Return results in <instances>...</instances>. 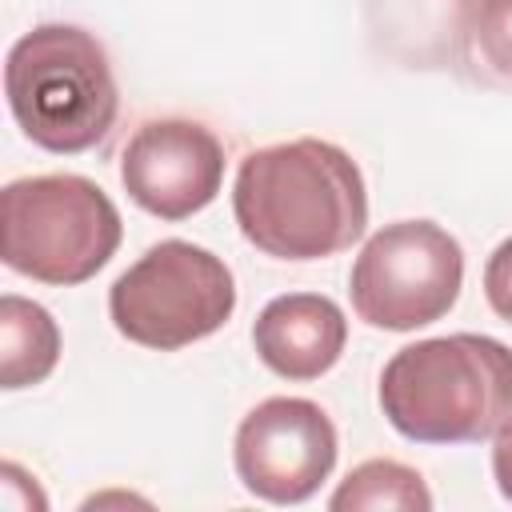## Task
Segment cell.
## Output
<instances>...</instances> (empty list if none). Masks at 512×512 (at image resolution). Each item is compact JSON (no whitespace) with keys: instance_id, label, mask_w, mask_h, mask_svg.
<instances>
[{"instance_id":"8","label":"cell","mask_w":512,"mask_h":512,"mask_svg":"<svg viewBox=\"0 0 512 512\" xmlns=\"http://www.w3.org/2000/svg\"><path fill=\"white\" fill-rule=\"evenodd\" d=\"M124 192L160 220H184L208 208L224 184V148L196 120H148L120 156Z\"/></svg>"},{"instance_id":"9","label":"cell","mask_w":512,"mask_h":512,"mask_svg":"<svg viewBox=\"0 0 512 512\" xmlns=\"http://www.w3.org/2000/svg\"><path fill=\"white\" fill-rule=\"evenodd\" d=\"M252 344L276 376L316 380L340 360L348 344V320L340 304L320 292H288L260 308Z\"/></svg>"},{"instance_id":"3","label":"cell","mask_w":512,"mask_h":512,"mask_svg":"<svg viewBox=\"0 0 512 512\" xmlns=\"http://www.w3.org/2000/svg\"><path fill=\"white\" fill-rule=\"evenodd\" d=\"M4 96L20 132L48 152L96 148L116 124V76L100 40L76 24L24 32L4 60Z\"/></svg>"},{"instance_id":"5","label":"cell","mask_w":512,"mask_h":512,"mask_svg":"<svg viewBox=\"0 0 512 512\" xmlns=\"http://www.w3.org/2000/svg\"><path fill=\"white\" fill-rule=\"evenodd\" d=\"M232 308L236 280L228 264L192 240L152 244L108 292L116 332L156 352H176L220 332Z\"/></svg>"},{"instance_id":"13","label":"cell","mask_w":512,"mask_h":512,"mask_svg":"<svg viewBox=\"0 0 512 512\" xmlns=\"http://www.w3.org/2000/svg\"><path fill=\"white\" fill-rule=\"evenodd\" d=\"M484 296L500 320L512 324V236L496 244V252L484 264Z\"/></svg>"},{"instance_id":"7","label":"cell","mask_w":512,"mask_h":512,"mask_svg":"<svg viewBox=\"0 0 512 512\" xmlns=\"http://www.w3.org/2000/svg\"><path fill=\"white\" fill-rule=\"evenodd\" d=\"M336 424L304 396L260 400L236 428L232 460L240 484L268 504L308 500L336 468Z\"/></svg>"},{"instance_id":"6","label":"cell","mask_w":512,"mask_h":512,"mask_svg":"<svg viewBox=\"0 0 512 512\" xmlns=\"http://www.w3.org/2000/svg\"><path fill=\"white\" fill-rule=\"evenodd\" d=\"M464 284V252L432 220L384 224L360 248L348 296L364 324L384 332H416L452 312Z\"/></svg>"},{"instance_id":"11","label":"cell","mask_w":512,"mask_h":512,"mask_svg":"<svg viewBox=\"0 0 512 512\" xmlns=\"http://www.w3.org/2000/svg\"><path fill=\"white\" fill-rule=\"evenodd\" d=\"M332 512H376V508H396V512H428L432 492L424 476L400 460H364L356 464L344 484L328 500Z\"/></svg>"},{"instance_id":"12","label":"cell","mask_w":512,"mask_h":512,"mask_svg":"<svg viewBox=\"0 0 512 512\" xmlns=\"http://www.w3.org/2000/svg\"><path fill=\"white\" fill-rule=\"evenodd\" d=\"M468 40L492 76L512 80V0H476L468 12Z\"/></svg>"},{"instance_id":"4","label":"cell","mask_w":512,"mask_h":512,"mask_svg":"<svg viewBox=\"0 0 512 512\" xmlns=\"http://www.w3.org/2000/svg\"><path fill=\"white\" fill-rule=\"evenodd\" d=\"M120 236L116 204L88 176H24L0 192V256L28 280L84 284L116 256Z\"/></svg>"},{"instance_id":"10","label":"cell","mask_w":512,"mask_h":512,"mask_svg":"<svg viewBox=\"0 0 512 512\" xmlns=\"http://www.w3.org/2000/svg\"><path fill=\"white\" fill-rule=\"evenodd\" d=\"M60 360V328L48 308L16 292L0 296V388H32Z\"/></svg>"},{"instance_id":"14","label":"cell","mask_w":512,"mask_h":512,"mask_svg":"<svg viewBox=\"0 0 512 512\" xmlns=\"http://www.w3.org/2000/svg\"><path fill=\"white\" fill-rule=\"evenodd\" d=\"M492 476L504 500H512V424H504L492 436Z\"/></svg>"},{"instance_id":"2","label":"cell","mask_w":512,"mask_h":512,"mask_svg":"<svg viewBox=\"0 0 512 512\" xmlns=\"http://www.w3.org/2000/svg\"><path fill=\"white\" fill-rule=\"evenodd\" d=\"M388 424L416 444H476L512 424V348L452 332L400 348L380 372Z\"/></svg>"},{"instance_id":"1","label":"cell","mask_w":512,"mask_h":512,"mask_svg":"<svg viewBox=\"0 0 512 512\" xmlns=\"http://www.w3.org/2000/svg\"><path fill=\"white\" fill-rule=\"evenodd\" d=\"M232 212L244 240L264 256L324 260L364 236L368 188L344 148L304 136L244 156Z\"/></svg>"}]
</instances>
